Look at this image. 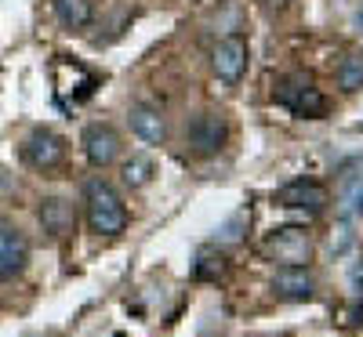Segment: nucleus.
I'll return each instance as SVG.
<instances>
[{"label":"nucleus","instance_id":"1","mask_svg":"<svg viewBox=\"0 0 363 337\" xmlns=\"http://www.w3.org/2000/svg\"><path fill=\"white\" fill-rule=\"evenodd\" d=\"M84 214H87L91 232H99V236H120L131 222L120 193L102 178H91L84 185Z\"/></svg>","mask_w":363,"mask_h":337},{"label":"nucleus","instance_id":"2","mask_svg":"<svg viewBox=\"0 0 363 337\" xmlns=\"http://www.w3.org/2000/svg\"><path fill=\"white\" fill-rule=\"evenodd\" d=\"M277 98H280V105H287L294 116H306V120H320V116H327V109H330L327 95L313 84V76H306V73L284 76L280 87H277Z\"/></svg>","mask_w":363,"mask_h":337},{"label":"nucleus","instance_id":"3","mask_svg":"<svg viewBox=\"0 0 363 337\" xmlns=\"http://www.w3.org/2000/svg\"><path fill=\"white\" fill-rule=\"evenodd\" d=\"M265 254L280 265H309L313 261V236L306 229H277L265 239Z\"/></svg>","mask_w":363,"mask_h":337},{"label":"nucleus","instance_id":"4","mask_svg":"<svg viewBox=\"0 0 363 337\" xmlns=\"http://www.w3.org/2000/svg\"><path fill=\"white\" fill-rule=\"evenodd\" d=\"M229 138V124L222 113H196L186 127V142L196 156H211V152H218Z\"/></svg>","mask_w":363,"mask_h":337},{"label":"nucleus","instance_id":"5","mask_svg":"<svg viewBox=\"0 0 363 337\" xmlns=\"http://www.w3.org/2000/svg\"><path fill=\"white\" fill-rule=\"evenodd\" d=\"M22 156H26L29 167H37V171H55V167H62V160H66V138L55 135L51 127H37L33 135L26 138Z\"/></svg>","mask_w":363,"mask_h":337},{"label":"nucleus","instance_id":"6","mask_svg":"<svg viewBox=\"0 0 363 337\" xmlns=\"http://www.w3.org/2000/svg\"><path fill=\"white\" fill-rule=\"evenodd\" d=\"M247 40L244 37H225L215 44V51H211V69H215V76H222L225 84H236L240 76L247 73Z\"/></svg>","mask_w":363,"mask_h":337},{"label":"nucleus","instance_id":"7","mask_svg":"<svg viewBox=\"0 0 363 337\" xmlns=\"http://www.w3.org/2000/svg\"><path fill=\"white\" fill-rule=\"evenodd\" d=\"M80 145L91 167H109L120 156V135L109 124H87L80 135Z\"/></svg>","mask_w":363,"mask_h":337},{"label":"nucleus","instance_id":"8","mask_svg":"<svg viewBox=\"0 0 363 337\" xmlns=\"http://www.w3.org/2000/svg\"><path fill=\"white\" fill-rule=\"evenodd\" d=\"M272 294L280 301H309L316 294V280L309 265H280L272 275Z\"/></svg>","mask_w":363,"mask_h":337},{"label":"nucleus","instance_id":"9","mask_svg":"<svg viewBox=\"0 0 363 337\" xmlns=\"http://www.w3.org/2000/svg\"><path fill=\"white\" fill-rule=\"evenodd\" d=\"M29 261V243L26 236L8 225V222H0V280H11V275H18Z\"/></svg>","mask_w":363,"mask_h":337},{"label":"nucleus","instance_id":"10","mask_svg":"<svg viewBox=\"0 0 363 337\" xmlns=\"http://www.w3.org/2000/svg\"><path fill=\"white\" fill-rule=\"evenodd\" d=\"M277 203L280 207H294V210H323L327 207V189L316 185V181H306V178H298L291 181V185H284L277 193Z\"/></svg>","mask_w":363,"mask_h":337},{"label":"nucleus","instance_id":"11","mask_svg":"<svg viewBox=\"0 0 363 337\" xmlns=\"http://www.w3.org/2000/svg\"><path fill=\"white\" fill-rule=\"evenodd\" d=\"M40 225H44V232L55 236V239L69 236V232L77 229V210H73V203L62 200V196L44 200V203H40Z\"/></svg>","mask_w":363,"mask_h":337},{"label":"nucleus","instance_id":"12","mask_svg":"<svg viewBox=\"0 0 363 337\" xmlns=\"http://www.w3.org/2000/svg\"><path fill=\"white\" fill-rule=\"evenodd\" d=\"M131 131H135L142 142H149V145H164V138H167V120H164V113H160L157 105L138 102V105H131Z\"/></svg>","mask_w":363,"mask_h":337},{"label":"nucleus","instance_id":"13","mask_svg":"<svg viewBox=\"0 0 363 337\" xmlns=\"http://www.w3.org/2000/svg\"><path fill=\"white\" fill-rule=\"evenodd\" d=\"M51 8H55V18L62 22L69 33H73V29L91 25V18H95V11H91V0H51Z\"/></svg>","mask_w":363,"mask_h":337},{"label":"nucleus","instance_id":"14","mask_svg":"<svg viewBox=\"0 0 363 337\" xmlns=\"http://www.w3.org/2000/svg\"><path fill=\"white\" fill-rule=\"evenodd\" d=\"M120 174H124L128 189H145L149 181H153V160L149 156H131L124 167H120Z\"/></svg>","mask_w":363,"mask_h":337},{"label":"nucleus","instance_id":"15","mask_svg":"<svg viewBox=\"0 0 363 337\" xmlns=\"http://www.w3.org/2000/svg\"><path fill=\"white\" fill-rule=\"evenodd\" d=\"M338 87L345 91V95H352V91L363 87V55H349L338 66Z\"/></svg>","mask_w":363,"mask_h":337},{"label":"nucleus","instance_id":"16","mask_svg":"<svg viewBox=\"0 0 363 337\" xmlns=\"http://www.w3.org/2000/svg\"><path fill=\"white\" fill-rule=\"evenodd\" d=\"M342 203H345V214H349V218H363V174L352 178L349 185H345Z\"/></svg>","mask_w":363,"mask_h":337},{"label":"nucleus","instance_id":"17","mask_svg":"<svg viewBox=\"0 0 363 337\" xmlns=\"http://www.w3.org/2000/svg\"><path fill=\"white\" fill-rule=\"evenodd\" d=\"M193 272L200 275V280H218V275L225 272V265H222V254L215 258L211 251H203V254L196 258V268H193Z\"/></svg>","mask_w":363,"mask_h":337},{"label":"nucleus","instance_id":"18","mask_svg":"<svg viewBox=\"0 0 363 337\" xmlns=\"http://www.w3.org/2000/svg\"><path fill=\"white\" fill-rule=\"evenodd\" d=\"M244 225H247V218H244V214H236L233 222H225V225L218 229L215 239H218V243H236V239H240V229H244Z\"/></svg>","mask_w":363,"mask_h":337},{"label":"nucleus","instance_id":"19","mask_svg":"<svg viewBox=\"0 0 363 337\" xmlns=\"http://www.w3.org/2000/svg\"><path fill=\"white\" fill-rule=\"evenodd\" d=\"M277 4H284V0H277Z\"/></svg>","mask_w":363,"mask_h":337}]
</instances>
